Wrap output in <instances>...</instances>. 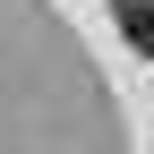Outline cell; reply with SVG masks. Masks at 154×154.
<instances>
[{
    "label": "cell",
    "instance_id": "6da1fadb",
    "mask_svg": "<svg viewBox=\"0 0 154 154\" xmlns=\"http://www.w3.org/2000/svg\"><path fill=\"white\" fill-rule=\"evenodd\" d=\"M120 34H128V43L154 60V0H120Z\"/></svg>",
    "mask_w": 154,
    "mask_h": 154
}]
</instances>
